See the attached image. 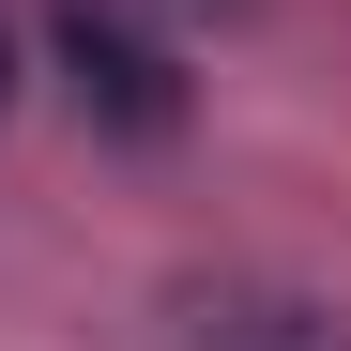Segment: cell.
<instances>
[{"instance_id":"cell-1","label":"cell","mask_w":351,"mask_h":351,"mask_svg":"<svg viewBox=\"0 0 351 351\" xmlns=\"http://www.w3.org/2000/svg\"><path fill=\"white\" fill-rule=\"evenodd\" d=\"M62 77H77V107H92L107 138H138V153L184 138V62H168L153 31H123L107 0H62Z\"/></svg>"},{"instance_id":"cell-2","label":"cell","mask_w":351,"mask_h":351,"mask_svg":"<svg viewBox=\"0 0 351 351\" xmlns=\"http://www.w3.org/2000/svg\"><path fill=\"white\" fill-rule=\"evenodd\" d=\"M168 351H351V306L290 275H199L168 306Z\"/></svg>"},{"instance_id":"cell-3","label":"cell","mask_w":351,"mask_h":351,"mask_svg":"<svg viewBox=\"0 0 351 351\" xmlns=\"http://www.w3.org/2000/svg\"><path fill=\"white\" fill-rule=\"evenodd\" d=\"M0 123H16V31H0Z\"/></svg>"}]
</instances>
